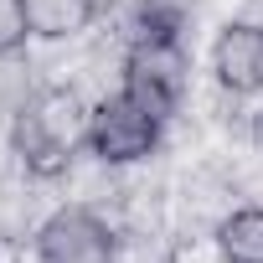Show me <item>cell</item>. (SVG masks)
<instances>
[{
  "label": "cell",
  "mask_w": 263,
  "mask_h": 263,
  "mask_svg": "<svg viewBox=\"0 0 263 263\" xmlns=\"http://www.w3.org/2000/svg\"><path fill=\"white\" fill-rule=\"evenodd\" d=\"M26 36H31V26L21 16V0H0V57H11Z\"/></svg>",
  "instance_id": "9c48e42d"
},
{
  "label": "cell",
  "mask_w": 263,
  "mask_h": 263,
  "mask_svg": "<svg viewBox=\"0 0 263 263\" xmlns=\"http://www.w3.org/2000/svg\"><path fill=\"white\" fill-rule=\"evenodd\" d=\"M124 93L140 98L155 119H171L186 98V52L181 42H135L124 57Z\"/></svg>",
  "instance_id": "3957f363"
},
{
  "label": "cell",
  "mask_w": 263,
  "mask_h": 263,
  "mask_svg": "<svg viewBox=\"0 0 263 263\" xmlns=\"http://www.w3.org/2000/svg\"><path fill=\"white\" fill-rule=\"evenodd\" d=\"M88 119H93V108H83V98L72 88H42L31 103H21V114L11 124V145H16L21 165L42 181L62 176L72 150L88 140Z\"/></svg>",
  "instance_id": "6da1fadb"
},
{
  "label": "cell",
  "mask_w": 263,
  "mask_h": 263,
  "mask_svg": "<svg viewBox=\"0 0 263 263\" xmlns=\"http://www.w3.org/2000/svg\"><path fill=\"white\" fill-rule=\"evenodd\" d=\"M253 145H258V150H263V108H258V114H253Z\"/></svg>",
  "instance_id": "30bf717a"
},
{
  "label": "cell",
  "mask_w": 263,
  "mask_h": 263,
  "mask_svg": "<svg viewBox=\"0 0 263 263\" xmlns=\"http://www.w3.org/2000/svg\"><path fill=\"white\" fill-rule=\"evenodd\" d=\"M217 248L227 263H263V206H242V212L222 217Z\"/></svg>",
  "instance_id": "52a82bcc"
},
{
  "label": "cell",
  "mask_w": 263,
  "mask_h": 263,
  "mask_svg": "<svg viewBox=\"0 0 263 263\" xmlns=\"http://www.w3.org/2000/svg\"><path fill=\"white\" fill-rule=\"evenodd\" d=\"M212 72L227 93H258L263 88V26L232 21L212 42Z\"/></svg>",
  "instance_id": "5b68a950"
},
{
  "label": "cell",
  "mask_w": 263,
  "mask_h": 263,
  "mask_svg": "<svg viewBox=\"0 0 263 263\" xmlns=\"http://www.w3.org/2000/svg\"><path fill=\"white\" fill-rule=\"evenodd\" d=\"M186 26V0H140L135 42H181Z\"/></svg>",
  "instance_id": "ba28073f"
},
{
  "label": "cell",
  "mask_w": 263,
  "mask_h": 263,
  "mask_svg": "<svg viewBox=\"0 0 263 263\" xmlns=\"http://www.w3.org/2000/svg\"><path fill=\"white\" fill-rule=\"evenodd\" d=\"M36 258L42 263H119V242L88 206H62L42 222Z\"/></svg>",
  "instance_id": "277c9868"
},
{
  "label": "cell",
  "mask_w": 263,
  "mask_h": 263,
  "mask_svg": "<svg viewBox=\"0 0 263 263\" xmlns=\"http://www.w3.org/2000/svg\"><path fill=\"white\" fill-rule=\"evenodd\" d=\"M21 16H26L31 36L62 42V36H78L98 16V0H21Z\"/></svg>",
  "instance_id": "8992f818"
},
{
  "label": "cell",
  "mask_w": 263,
  "mask_h": 263,
  "mask_svg": "<svg viewBox=\"0 0 263 263\" xmlns=\"http://www.w3.org/2000/svg\"><path fill=\"white\" fill-rule=\"evenodd\" d=\"M160 124L140 98H129V93H114L93 108L88 119V145L103 165H129V160H145L155 145H160Z\"/></svg>",
  "instance_id": "7a4b0ae2"
}]
</instances>
